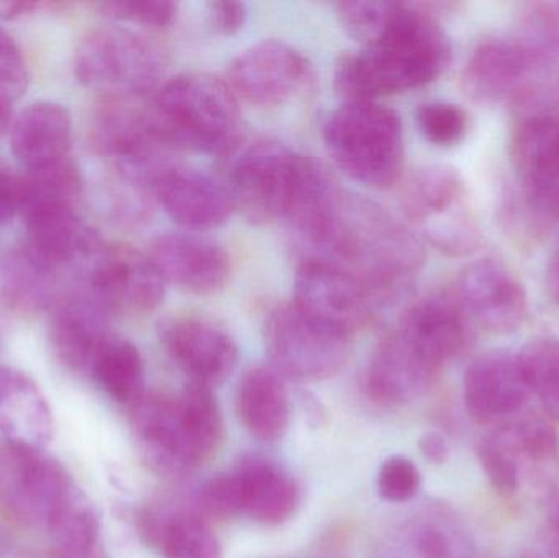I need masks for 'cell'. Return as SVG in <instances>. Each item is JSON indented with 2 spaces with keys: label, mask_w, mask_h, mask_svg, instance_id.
Here are the masks:
<instances>
[{
  "label": "cell",
  "mask_w": 559,
  "mask_h": 558,
  "mask_svg": "<svg viewBox=\"0 0 559 558\" xmlns=\"http://www.w3.org/2000/svg\"><path fill=\"white\" fill-rule=\"evenodd\" d=\"M235 400L239 422L254 438L275 442L288 432L292 402L274 367H251L239 380Z\"/></svg>",
  "instance_id": "83f0119b"
},
{
  "label": "cell",
  "mask_w": 559,
  "mask_h": 558,
  "mask_svg": "<svg viewBox=\"0 0 559 558\" xmlns=\"http://www.w3.org/2000/svg\"><path fill=\"white\" fill-rule=\"evenodd\" d=\"M241 517L264 526H280L298 510L301 494L293 475L277 462L246 458L233 468Z\"/></svg>",
  "instance_id": "cb8c5ba5"
},
{
  "label": "cell",
  "mask_w": 559,
  "mask_h": 558,
  "mask_svg": "<svg viewBox=\"0 0 559 558\" xmlns=\"http://www.w3.org/2000/svg\"><path fill=\"white\" fill-rule=\"evenodd\" d=\"M531 52L528 71L514 104L537 115L554 114L559 107V22L540 19L524 39Z\"/></svg>",
  "instance_id": "f546056e"
},
{
  "label": "cell",
  "mask_w": 559,
  "mask_h": 558,
  "mask_svg": "<svg viewBox=\"0 0 559 558\" xmlns=\"http://www.w3.org/2000/svg\"><path fill=\"white\" fill-rule=\"evenodd\" d=\"M150 258L166 282L190 294H218L231 277V259L225 249L190 233L157 236L151 242Z\"/></svg>",
  "instance_id": "e0dca14e"
},
{
  "label": "cell",
  "mask_w": 559,
  "mask_h": 558,
  "mask_svg": "<svg viewBox=\"0 0 559 558\" xmlns=\"http://www.w3.org/2000/svg\"><path fill=\"white\" fill-rule=\"evenodd\" d=\"M153 195L177 225L193 233L219 228L236 210L229 187L212 174L177 163L159 174Z\"/></svg>",
  "instance_id": "9a60e30c"
},
{
  "label": "cell",
  "mask_w": 559,
  "mask_h": 558,
  "mask_svg": "<svg viewBox=\"0 0 559 558\" xmlns=\"http://www.w3.org/2000/svg\"><path fill=\"white\" fill-rule=\"evenodd\" d=\"M436 373L401 334L393 331L381 341L371 357L365 376V390L378 405H401L419 396Z\"/></svg>",
  "instance_id": "484cf974"
},
{
  "label": "cell",
  "mask_w": 559,
  "mask_h": 558,
  "mask_svg": "<svg viewBox=\"0 0 559 558\" xmlns=\"http://www.w3.org/2000/svg\"><path fill=\"white\" fill-rule=\"evenodd\" d=\"M419 451L427 461L436 465L445 464L449 461L450 448L447 439L440 432H424L419 438Z\"/></svg>",
  "instance_id": "c3c4849f"
},
{
  "label": "cell",
  "mask_w": 559,
  "mask_h": 558,
  "mask_svg": "<svg viewBox=\"0 0 559 558\" xmlns=\"http://www.w3.org/2000/svg\"><path fill=\"white\" fill-rule=\"evenodd\" d=\"M97 9L107 19L154 29L167 28L177 16V3L169 0H110L97 3Z\"/></svg>",
  "instance_id": "ab89813d"
},
{
  "label": "cell",
  "mask_w": 559,
  "mask_h": 558,
  "mask_svg": "<svg viewBox=\"0 0 559 558\" xmlns=\"http://www.w3.org/2000/svg\"><path fill=\"white\" fill-rule=\"evenodd\" d=\"M164 71L163 49L123 26L91 29L74 52L75 78L107 98L143 97L157 87Z\"/></svg>",
  "instance_id": "5b68a950"
},
{
  "label": "cell",
  "mask_w": 559,
  "mask_h": 558,
  "mask_svg": "<svg viewBox=\"0 0 559 558\" xmlns=\"http://www.w3.org/2000/svg\"><path fill=\"white\" fill-rule=\"evenodd\" d=\"M151 115L174 150L226 156L242 138L241 110L228 82L206 74H182L164 82Z\"/></svg>",
  "instance_id": "3957f363"
},
{
  "label": "cell",
  "mask_w": 559,
  "mask_h": 558,
  "mask_svg": "<svg viewBox=\"0 0 559 558\" xmlns=\"http://www.w3.org/2000/svg\"><path fill=\"white\" fill-rule=\"evenodd\" d=\"M515 164L528 195L559 218V115L532 117L515 141Z\"/></svg>",
  "instance_id": "d4e9b609"
},
{
  "label": "cell",
  "mask_w": 559,
  "mask_h": 558,
  "mask_svg": "<svg viewBox=\"0 0 559 558\" xmlns=\"http://www.w3.org/2000/svg\"><path fill=\"white\" fill-rule=\"evenodd\" d=\"M312 69L292 45L265 39L236 56L228 85L238 100L255 107H277L309 87Z\"/></svg>",
  "instance_id": "7c38bea8"
},
{
  "label": "cell",
  "mask_w": 559,
  "mask_h": 558,
  "mask_svg": "<svg viewBox=\"0 0 559 558\" xmlns=\"http://www.w3.org/2000/svg\"><path fill=\"white\" fill-rule=\"evenodd\" d=\"M36 3L32 2H0V19L12 20L16 16L26 15L36 9Z\"/></svg>",
  "instance_id": "816d5d0a"
},
{
  "label": "cell",
  "mask_w": 559,
  "mask_h": 558,
  "mask_svg": "<svg viewBox=\"0 0 559 558\" xmlns=\"http://www.w3.org/2000/svg\"><path fill=\"white\" fill-rule=\"evenodd\" d=\"M293 294V305L301 313L348 340L370 323L380 307L360 278L322 259H301Z\"/></svg>",
  "instance_id": "9c48e42d"
},
{
  "label": "cell",
  "mask_w": 559,
  "mask_h": 558,
  "mask_svg": "<svg viewBox=\"0 0 559 558\" xmlns=\"http://www.w3.org/2000/svg\"><path fill=\"white\" fill-rule=\"evenodd\" d=\"M22 206V176L0 157V223L12 219Z\"/></svg>",
  "instance_id": "bcb514c9"
},
{
  "label": "cell",
  "mask_w": 559,
  "mask_h": 558,
  "mask_svg": "<svg viewBox=\"0 0 559 558\" xmlns=\"http://www.w3.org/2000/svg\"><path fill=\"white\" fill-rule=\"evenodd\" d=\"M463 313L455 298L429 295L407 308L396 331L430 369L439 372L465 344Z\"/></svg>",
  "instance_id": "d6986e66"
},
{
  "label": "cell",
  "mask_w": 559,
  "mask_h": 558,
  "mask_svg": "<svg viewBox=\"0 0 559 558\" xmlns=\"http://www.w3.org/2000/svg\"><path fill=\"white\" fill-rule=\"evenodd\" d=\"M272 367L283 379L321 382L341 372L350 356V340L316 323L295 305H280L265 321Z\"/></svg>",
  "instance_id": "ba28073f"
},
{
  "label": "cell",
  "mask_w": 559,
  "mask_h": 558,
  "mask_svg": "<svg viewBox=\"0 0 559 558\" xmlns=\"http://www.w3.org/2000/svg\"><path fill=\"white\" fill-rule=\"evenodd\" d=\"M45 531L62 558H95L100 544V514L91 498L72 485L49 514Z\"/></svg>",
  "instance_id": "1f68e13d"
},
{
  "label": "cell",
  "mask_w": 559,
  "mask_h": 558,
  "mask_svg": "<svg viewBox=\"0 0 559 558\" xmlns=\"http://www.w3.org/2000/svg\"><path fill=\"white\" fill-rule=\"evenodd\" d=\"M547 290L550 297L559 304V249L551 256L547 268Z\"/></svg>",
  "instance_id": "f5cc1de1"
},
{
  "label": "cell",
  "mask_w": 559,
  "mask_h": 558,
  "mask_svg": "<svg viewBox=\"0 0 559 558\" xmlns=\"http://www.w3.org/2000/svg\"><path fill=\"white\" fill-rule=\"evenodd\" d=\"M401 209L439 251L465 256L478 248L481 231L463 203V180L453 167L417 170L404 186Z\"/></svg>",
  "instance_id": "8992f818"
},
{
  "label": "cell",
  "mask_w": 559,
  "mask_h": 558,
  "mask_svg": "<svg viewBox=\"0 0 559 558\" xmlns=\"http://www.w3.org/2000/svg\"><path fill=\"white\" fill-rule=\"evenodd\" d=\"M455 537L433 514L420 513L388 527L373 558H455Z\"/></svg>",
  "instance_id": "d6a6232c"
},
{
  "label": "cell",
  "mask_w": 559,
  "mask_h": 558,
  "mask_svg": "<svg viewBox=\"0 0 559 558\" xmlns=\"http://www.w3.org/2000/svg\"><path fill=\"white\" fill-rule=\"evenodd\" d=\"M159 340L167 356L190 382L213 387L225 383L236 370L239 351L233 337L216 324L193 317L166 318Z\"/></svg>",
  "instance_id": "4fadbf2b"
},
{
  "label": "cell",
  "mask_w": 559,
  "mask_h": 558,
  "mask_svg": "<svg viewBox=\"0 0 559 558\" xmlns=\"http://www.w3.org/2000/svg\"><path fill=\"white\" fill-rule=\"evenodd\" d=\"M92 379L115 402L133 406L144 395V363L131 341L111 334L91 370Z\"/></svg>",
  "instance_id": "836d02e7"
},
{
  "label": "cell",
  "mask_w": 559,
  "mask_h": 558,
  "mask_svg": "<svg viewBox=\"0 0 559 558\" xmlns=\"http://www.w3.org/2000/svg\"><path fill=\"white\" fill-rule=\"evenodd\" d=\"M420 484L423 478L419 468L403 455L388 458L378 471V494L390 503L401 504L414 500L419 494Z\"/></svg>",
  "instance_id": "60d3db41"
},
{
  "label": "cell",
  "mask_w": 559,
  "mask_h": 558,
  "mask_svg": "<svg viewBox=\"0 0 559 558\" xmlns=\"http://www.w3.org/2000/svg\"><path fill=\"white\" fill-rule=\"evenodd\" d=\"M0 436L5 444L45 452L55 438V416L38 383L16 367L0 366Z\"/></svg>",
  "instance_id": "ac0fdd59"
},
{
  "label": "cell",
  "mask_w": 559,
  "mask_h": 558,
  "mask_svg": "<svg viewBox=\"0 0 559 558\" xmlns=\"http://www.w3.org/2000/svg\"><path fill=\"white\" fill-rule=\"evenodd\" d=\"M531 52L525 41L483 43L463 71L465 94L476 102L514 100L524 84Z\"/></svg>",
  "instance_id": "4316f807"
},
{
  "label": "cell",
  "mask_w": 559,
  "mask_h": 558,
  "mask_svg": "<svg viewBox=\"0 0 559 558\" xmlns=\"http://www.w3.org/2000/svg\"><path fill=\"white\" fill-rule=\"evenodd\" d=\"M74 140L71 110L59 102H33L10 128L13 156L26 169H39L69 157Z\"/></svg>",
  "instance_id": "603a6c76"
},
{
  "label": "cell",
  "mask_w": 559,
  "mask_h": 558,
  "mask_svg": "<svg viewBox=\"0 0 559 558\" xmlns=\"http://www.w3.org/2000/svg\"><path fill=\"white\" fill-rule=\"evenodd\" d=\"M131 428L141 458L157 474L182 477L202 464L183 429L177 396L144 392L131 409Z\"/></svg>",
  "instance_id": "5bb4252c"
},
{
  "label": "cell",
  "mask_w": 559,
  "mask_h": 558,
  "mask_svg": "<svg viewBox=\"0 0 559 558\" xmlns=\"http://www.w3.org/2000/svg\"><path fill=\"white\" fill-rule=\"evenodd\" d=\"M302 409H305L306 418L311 423L312 426L324 425L325 422V409L318 399L311 395V393H301Z\"/></svg>",
  "instance_id": "681fc988"
},
{
  "label": "cell",
  "mask_w": 559,
  "mask_h": 558,
  "mask_svg": "<svg viewBox=\"0 0 559 558\" xmlns=\"http://www.w3.org/2000/svg\"><path fill=\"white\" fill-rule=\"evenodd\" d=\"M479 462L492 488L499 495L511 497L519 490V465L514 452L501 439L485 441L479 448Z\"/></svg>",
  "instance_id": "b9f144b4"
},
{
  "label": "cell",
  "mask_w": 559,
  "mask_h": 558,
  "mask_svg": "<svg viewBox=\"0 0 559 558\" xmlns=\"http://www.w3.org/2000/svg\"><path fill=\"white\" fill-rule=\"evenodd\" d=\"M360 278L381 304L393 300L424 262L419 239L374 202L345 192L331 239L316 258Z\"/></svg>",
  "instance_id": "7a4b0ae2"
},
{
  "label": "cell",
  "mask_w": 559,
  "mask_h": 558,
  "mask_svg": "<svg viewBox=\"0 0 559 558\" xmlns=\"http://www.w3.org/2000/svg\"><path fill=\"white\" fill-rule=\"evenodd\" d=\"M56 271L28 245L16 246L0 258V301L19 314H36L55 301Z\"/></svg>",
  "instance_id": "f1b7e54d"
},
{
  "label": "cell",
  "mask_w": 559,
  "mask_h": 558,
  "mask_svg": "<svg viewBox=\"0 0 559 558\" xmlns=\"http://www.w3.org/2000/svg\"><path fill=\"white\" fill-rule=\"evenodd\" d=\"M82 195V176L78 164L66 157L59 163L32 169L22 176L20 213L35 206H74Z\"/></svg>",
  "instance_id": "d590c367"
},
{
  "label": "cell",
  "mask_w": 559,
  "mask_h": 558,
  "mask_svg": "<svg viewBox=\"0 0 559 558\" xmlns=\"http://www.w3.org/2000/svg\"><path fill=\"white\" fill-rule=\"evenodd\" d=\"M74 484L56 459L0 444V503L25 523L45 530L49 514Z\"/></svg>",
  "instance_id": "8fae6325"
},
{
  "label": "cell",
  "mask_w": 559,
  "mask_h": 558,
  "mask_svg": "<svg viewBox=\"0 0 559 558\" xmlns=\"http://www.w3.org/2000/svg\"><path fill=\"white\" fill-rule=\"evenodd\" d=\"M108 318L85 290L58 301L49 321V341L58 359L74 372L91 373L98 353L114 334Z\"/></svg>",
  "instance_id": "ffe728a7"
},
{
  "label": "cell",
  "mask_w": 559,
  "mask_h": 558,
  "mask_svg": "<svg viewBox=\"0 0 559 558\" xmlns=\"http://www.w3.org/2000/svg\"><path fill=\"white\" fill-rule=\"evenodd\" d=\"M140 530L163 558H223L218 537L193 514L147 510L141 514Z\"/></svg>",
  "instance_id": "4dcf8cb0"
},
{
  "label": "cell",
  "mask_w": 559,
  "mask_h": 558,
  "mask_svg": "<svg viewBox=\"0 0 559 558\" xmlns=\"http://www.w3.org/2000/svg\"><path fill=\"white\" fill-rule=\"evenodd\" d=\"M305 163V156L280 141L262 140L252 144L231 173L229 192L236 209L254 225L286 219Z\"/></svg>",
  "instance_id": "52a82bcc"
},
{
  "label": "cell",
  "mask_w": 559,
  "mask_h": 558,
  "mask_svg": "<svg viewBox=\"0 0 559 558\" xmlns=\"http://www.w3.org/2000/svg\"><path fill=\"white\" fill-rule=\"evenodd\" d=\"M26 245L55 269L74 262L85 265L102 251L104 242L88 228L74 206H35L22 212Z\"/></svg>",
  "instance_id": "7402d4cb"
},
{
  "label": "cell",
  "mask_w": 559,
  "mask_h": 558,
  "mask_svg": "<svg viewBox=\"0 0 559 558\" xmlns=\"http://www.w3.org/2000/svg\"><path fill=\"white\" fill-rule=\"evenodd\" d=\"M463 390L466 409L479 423L514 415L531 395L519 372L518 357L504 351L476 357L466 369Z\"/></svg>",
  "instance_id": "44dd1931"
},
{
  "label": "cell",
  "mask_w": 559,
  "mask_h": 558,
  "mask_svg": "<svg viewBox=\"0 0 559 558\" xmlns=\"http://www.w3.org/2000/svg\"><path fill=\"white\" fill-rule=\"evenodd\" d=\"M417 127L429 143L452 147L465 138L468 118L452 102H427L417 110Z\"/></svg>",
  "instance_id": "f35d334b"
},
{
  "label": "cell",
  "mask_w": 559,
  "mask_h": 558,
  "mask_svg": "<svg viewBox=\"0 0 559 558\" xmlns=\"http://www.w3.org/2000/svg\"><path fill=\"white\" fill-rule=\"evenodd\" d=\"M166 284L150 254L105 245L87 264L84 290L108 317L146 314L163 304Z\"/></svg>",
  "instance_id": "30bf717a"
},
{
  "label": "cell",
  "mask_w": 559,
  "mask_h": 558,
  "mask_svg": "<svg viewBox=\"0 0 559 558\" xmlns=\"http://www.w3.org/2000/svg\"><path fill=\"white\" fill-rule=\"evenodd\" d=\"M28 69L19 45L5 29L0 28V88L20 98L28 87Z\"/></svg>",
  "instance_id": "f6af8a7d"
},
{
  "label": "cell",
  "mask_w": 559,
  "mask_h": 558,
  "mask_svg": "<svg viewBox=\"0 0 559 558\" xmlns=\"http://www.w3.org/2000/svg\"><path fill=\"white\" fill-rule=\"evenodd\" d=\"M511 441H504L511 448H518L535 462L550 461L557 458L559 439L554 426L544 419H531L509 431Z\"/></svg>",
  "instance_id": "7bdbcfd3"
},
{
  "label": "cell",
  "mask_w": 559,
  "mask_h": 558,
  "mask_svg": "<svg viewBox=\"0 0 559 558\" xmlns=\"http://www.w3.org/2000/svg\"><path fill=\"white\" fill-rule=\"evenodd\" d=\"M180 419L199 461L205 462L218 451L223 441V415L213 389L189 382L177 396Z\"/></svg>",
  "instance_id": "e575fe53"
},
{
  "label": "cell",
  "mask_w": 559,
  "mask_h": 558,
  "mask_svg": "<svg viewBox=\"0 0 559 558\" xmlns=\"http://www.w3.org/2000/svg\"><path fill=\"white\" fill-rule=\"evenodd\" d=\"M515 357L528 392L535 393L550 418L559 422V340L532 341Z\"/></svg>",
  "instance_id": "8d00e7d4"
},
{
  "label": "cell",
  "mask_w": 559,
  "mask_h": 558,
  "mask_svg": "<svg viewBox=\"0 0 559 558\" xmlns=\"http://www.w3.org/2000/svg\"><path fill=\"white\" fill-rule=\"evenodd\" d=\"M403 2H342L338 22L348 36L367 46L377 41L394 22Z\"/></svg>",
  "instance_id": "74e56055"
},
{
  "label": "cell",
  "mask_w": 559,
  "mask_h": 558,
  "mask_svg": "<svg viewBox=\"0 0 559 558\" xmlns=\"http://www.w3.org/2000/svg\"><path fill=\"white\" fill-rule=\"evenodd\" d=\"M199 504L206 514L223 518V520L241 517L238 485L233 472H223L210 478L200 488Z\"/></svg>",
  "instance_id": "ee69618b"
},
{
  "label": "cell",
  "mask_w": 559,
  "mask_h": 558,
  "mask_svg": "<svg viewBox=\"0 0 559 558\" xmlns=\"http://www.w3.org/2000/svg\"><path fill=\"white\" fill-rule=\"evenodd\" d=\"M324 143L332 161L350 179L373 189L391 187L404 164L400 115L377 100L344 102L329 115Z\"/></svg>",
  "instance_id": "277c9868"
},
{
  "label": "cell",
  "mask_w": 559,
  "mask_h": 558,
  "mask_svg": "<svg viewBox=\"0 0 559 558\" xmlns=\"http://www.w3.org/2000/svg\"><path fill=\"white\" fill-rule=\"evenodd\" d=\"M450 62V43L426 7L403 3L386 32L338 58L334 85L344 102L377 100L429 84Z\"/></svg>",
  "instance_id": "6da1fadb"
},
{
  "label": "cell",
  "mask_w": 559,
  "mask_h": 558,
  "mask_svg": "<svg viewBox=\"0 0 559 558\" xmlns=\"http://www.w3.org/2000/svg\"><path fill=\"white\" fill-rule=\"evenodd\" d=\"M209 15L216 32L235 35L245 26L248 9L241 2H212L209 5Z\"/></svg>",
  "instance_id": "7dc6e473"
},
{
  "label": "cell",
  "mask_w": 559,
  "mask_h": 558,
  "mask_svg": "<svg viewBox=\"0 0 559 558\" xmlns=\"http://www.w3.org/2000/svg\"><path fill=\"white\" fill-rule=\"evenodd\" d=\"M15 100L16 98L12 94L0 88V136L12 128L13 120H15L13 118V104H15Z\"/></svg>",
  "instance_id": "f907efd6"
},
{
  "label": "cell",
  "mask_w": 559,
  "mask_h": 558,
  "mask_svg": "<svg viewBox=\"0 0 559 558\" xmlns=\"http://www.w3.org/2000/svg\"><path fill=\"white\" fill-rule=\"evenodd\" d=\"M456 300L491 333H511L527 314L524 287L501 262L481 259L463 269Z\"/></svg>",
  "instance_id": "2e32d148"
}]
</instances>
